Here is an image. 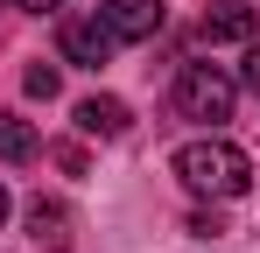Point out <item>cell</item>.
Instances as JSON below:
<instances>
[{"instance_id": "7a4b0ae2", "label": "cell", "mask_w": 260, "mask_h": 253, "mask_svg": "<svg viewBox=\"0 0 260 253\" xmlns=\"http://www.w3.org/2000/svg\"><path fill=\"white\" fill-rule=\"evenodd\" d=\"M232 99H239V84L225 78L218 64H183V71H176V113H183V120L225 126L232 120Z\"/></svg>"}, {"instance_id": "3957f363", "label": "cell", "mask_w": 260, "mask_h": 253, "mask_svg": "<svg viewBox=\"0 0 260 253\" xmlns=\"http://www.w3.org/2000/svg\"><path fill=\"white\" fill-rule=\"evenodd\" d=\"M56 49H63V64H85V71H99V64H113L120 36L106 28V14H71V21L56 28Z\"/></svg>"}, {"instance_id": "30bf717a", "label": "cell", "mask_w": 260, "mask_h": 253, "mask_svg": "<svg viewBox=\"0 0 260 253\" xmlns=\"http://www.w3.org/2000/svg\"><path fill=\"white\" fill-rule=\"evenodd\" d=\"M239 84L260 91V42H246V64H239Z\"/></svg>"}, {"instance_id": "9c48e42d", "label": "cell", "mask_w": 260, "mask_h": 253, "mask_svg": "<svg viewBox=\"0 0 260 253\" xmlns=\"http://www.w3.org/2000/svg\"><path fill=\"white\" fill-rule=\"evenodd\" d=\"M28 99H49V91H56V64H28Z\"/></svg>"}, {"instance_id": "52a82bcc", "label": "cell", "mask_w": 260, "mask_h": 253, "mask_svg": "<svg viewBox=\"0 0 260 253\" xmlns=\"http://www.w3.org/2000/svg\"><path fill=\"white\" fill-rule=\"evenodd\" d=\"M28 239L43 253H63L71 246V211L56 204V197H36V204H28Z\"/></svg>"}, {"instance_id": "7c38bea8", "label": "cell", "mask_w": 260, "mask_h": 253, "mask_svg": "<svg viewBox=\"0 0 260 253\" xmlns=\"http://www.w3.org/2000/svg\"><path fill=\"white\" fill-rule=\"evenodd\" d=\"M0 225H7V190H0Z\"/></svg>"}, {"instance_id": "8992f818", "label": "cell", "mask_w": 260, "mask_h": 253, "mask_svg": "<svg viewBox=\"0 0 260 253\" xmlns=\"http://www.w3.org/2000/svg\"><path fill=\"white\" fill-rule=\"evenodd\" d=\"M78 126H85V134H106V141H120V134L134 126V113H127V99L91 91V99H78Z\"/></svg>"}, {"instance_id": "5b68a950", "label": "cell", "mask_w": 260, "mask_h": 253, "mask_svg": "<svg viewBox=\"0 0 260 253\" xmlns=\"http://www.w3.org/2000/svg\"><path fill=\"white\" fill-rule=\"evenodd\" d=\"M260 14L246 7V0H211L204 7V42H253Z\"/></svg>"}, {"instance_id": "ba28073f", "label": "cell", "mask_w": 260, "mask_h": 253, "mask_svg": "<svg viewBox=\"0 0 260 253\" xmlns=\"http://www.w3.org/2000/svg\"><path fill=\"white\" fill-rule=\"evenodd\" d=\"M36 155V126L21 113H0V162H28Z\"/></svg>"}, {"instance_id": "8fae6325", "label": "cell", "mask_w": 260, "mask_h": 253, "mask_svg": "<svg viewBox=\"0 0 260 253\" xmlns=\"http://www.w3.org/2000/svg\"><path fill=\"white\" fill-rule=\"evenodd\" d=\"M14 7H28V14H56L63 0H14Z\"/></svg>"}, {"instance_id": "6da1fadb", "label": "cell", "mask_w": 260, "mask_h": 253, "mask_svg": "<svg viewBox=\"0 0 260 253\" xmlns=\"http://www.w3.org/2000/svg\"><path fill=\"white\" fill-rule=\"evenodd\" d=\"M176 176L197 190V197H246L253 190V162H246V148H232V141H183L176 148Z\"/></svg>"}, {"instance_id": "277c9868", "label": "cell", "mask_w": 260, "mask_h": 253, "mask_svg": "<svg viewBox=\"0 0 260 253\" xmlns=\"http://www.w3.org/2000/svg\"><path fill=\"white\" fill-rule=\"evenodd\" d=\"M106 28H113L120 42L162 36V0H106Z\"/></svg>"}]
</instances>
